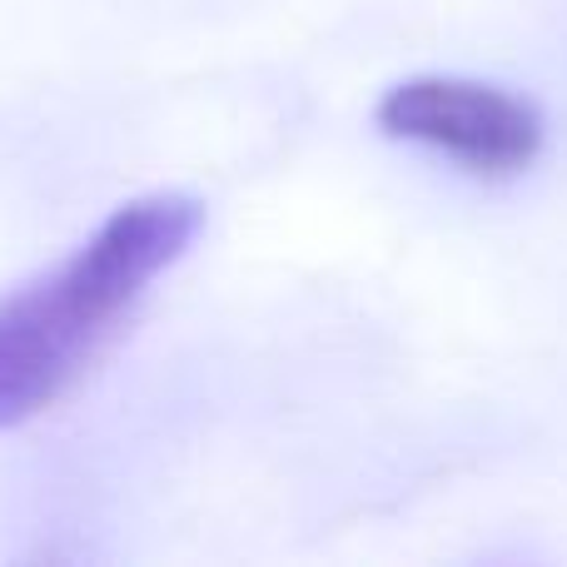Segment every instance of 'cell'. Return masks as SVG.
I'll return each instance as SVG.
<instances>
[{"mask_svg":"<svg viewBox=\"0 0 567 567\" xmlns=\"http://www.w3.org/2000/svg\"><path fill=\"white\" fill-rule=\"evenodd\" d=\"M205 205L185 189L125 199L45 275L0 299V429L40 419L115 349L130 313L189 255Z\"/></svg>","mask_w":567,"mask_h":567,"instance_id":"6da1fadb","label":"cell"},{"mask_svg":"<svg viewBox=\"0 0 567 567\" xmlns=\"http://www.w3.org/2000/svg\"><path fill=\"white\" fill-rule=\"evenodd\" d=\"M373 125L389 140L439 150L478 179L523 175L543 150V115L533 100L463 75L399 80L373 105Z\"/></svg>","mask_w":567,"mask_h":567,"instance_id":"7a4b0ae2","label":"cell"}]
</instances>
